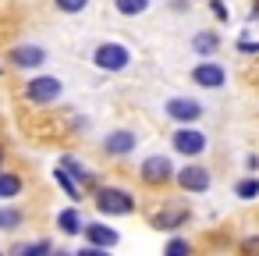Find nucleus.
<instances>
[{
	"label": "nucleus",
	"instance_id": "1",
	"mask_svg": "<svg viewBox=\"0 0 259 256\" xmlns=\"http://www.w3.org/2000/svg\"><path fill=\"white\" fill-rule=\"evenodd\" d=\"M132 61V50L121 47V43H100L96 54H93V64L103 68V71H124Z\"/></svg>",
	"mask_w": 259,
	"mask_h": 256
},
{
	"label": "nucleus",
	"instance_id": "2",
	"mask_svg": "<svg viewBox=\"0 0 259 256\" xmlns=\"http://www.w3.org/2000/svg\"><path fill=\"white\" fill-rule=\"evenodd\" d=\"M96 206L103 213H132L135 210V196L124 192V189H96Z\"/></svg>",
	"mask_w": 259,
	"mask_h": 256
},
{
	"label": "nucleus",
	"instance_id": "3",
	"mask_svg": "<svg viewBox=\"0 0 259 256\" xmlns=\"http://www.w3.org/2000/svg\"><path fill=\"white\" fill-rule=\"evenodd\" d=\"M174 181H178L185 192H206V189H209V171L199 167V164H188V167L174 171Z\"/></svg>",
	"mask_w": 259,
	"mask_h": 256
},
{
	"label": "nucleus",
	"instance_id": "4",
	"mask_svg": "<svg viewBox=\"0 0 259 256\" xmlns=\"http://www.w3.org/2000/svg\"><path fill=\"white\" fill-rule=\"evenodd\" d=\"M25 96H29L32 103H50V100H57V96H61V82H57V79H50V75L32 79V82L25 86Z\"/></svg>",
	"mask_w": 259,
	"mask_h": 256
},
{
	"label": "nucleus",
	"instance_id": "5",
	"mask_svg": "<svg viewBox=\"0 0 259 256\" xmlns=\"http://www.w3.org/2000/svg\"><path fill=\"white\" fill-rule=\"evenodd\" d=\"M188 217H192V210L181 206V203H174V206H163L160 213H153V228H160V231H174V228H181Z\"/></svg>",
	"mask_w": 259,
	"mask_h": 256
},
{
	"label": "nucleus",
	"instance_id": "6",
	"mask_svg": "<svg viewBox=\"0 0 259 256\" xmlns=\"http://www.w3.org/2000/svg\"><path fill=\"white\" fill-rule=\"evenodd\" d=\"M167 118H174V121H199L202 118V107L195 103V100H185V96H174V100H167Z\"/></svg>",
	"mask_w": 259,
	"mask_h": 256
},
{
	"label": "nucleus",
	"instance_id": "7",
	"mask_svg": "<svg viewBox=\"0 0 259 256\" xmlns=\"http://www.w3.org/2000/svg\"><path fill=\"white\" fill-rule=\"evenodd\" d=\"M170 178H174V167H170L167 157H149V160L142 164V181H149V185H163V181H170Z\"/></svg>",
	"mask_w": 259,
	"mask_h": 256
},
{
	"label": "nucleus",
	"instance_id": "8",
	"mask_svg": "<svg viewBox=\"0 0 259 256\" xmlns=\"http://www.w3.org/2000/svg\"><path fill=\"white\" fill-rule=\"evenodd\" d=\"M82 231H85L89 245H96V249H114V245L121 242V235H117L114 228L100 224V221H93V224H82Z\"/></svg>",
	"mask_w": 259,
	"mask_h": 256
},
{
	"label": "nucleus",
	"instance_id": "9",
	"mask_svg": "<svg viewBox=\"0 0 259 256\" xmlns=\"http://www.w3.org/2000/svg\"><path fill=\"white\" fill-rule=\"evenodd\" d=\"M174 150L195 157V153L206 150V135H202V132H192V128H178V135H174Z\"/></svg>",
	"mask_w": 259,
	"mask_h": 256
},
{
	"label": "nucleus",
	"instance_id": "10",
	"mask_svg": "<svg viewBox=\"0 0 259 256\" xmlns=\"http://www.w3.org/2000/svg\"><path fill=\"white\" fill-rule=\"evenodd\" d=\"M47 61V50L43 47H15L11 50V64L15 68H39Z\"/></svg>",
	"mask_w": 259,
	"mask_h": 256
},
{
	"label": "nucleus",
	"instance_id": "11",
	"mask_svg": "<svg viewBox=\"0 0 259 256\" xmlns=\"http://www.w3.org/2000/svg\"><path fill=\"white\" fill-rule=\"evenodd\" d=\"M192 79H195L202 89H220V86H224V68H220V64H199V68L192 71Z\"/></svg>",
	"mask_w": 259,
	"mask_h": 256
},
{
	"label": "nucleus",
	"instance_id": "12",
	"mask_svg": "<svg viewBox=\"0 0 259 256\" xmlns=\"http://www.w3.org/2000/svg\"><path fill=\"white\" fill-rule=\"evenodd\" d=\"M103 150H107L110 157L132 153V150H135V135H132V132H110V135L103 139Z\"/></svg>",
	"mask_w": 259,
	"mask_h": 256
},
{
	"label": "nucleus",
	"instance_id": "13",
	"mask_svg": "<svg viewBox=\"0 0 259 256\" xmlns=\"http://www.w3.org/2000/svg\"><path fill=\"white\" fill-rule=\"evenodd\" d=\"M22 192V178L11 171H0V199H15Z\"/></svg>",
	"mask_w": 259,
	"mask_h": 256
},
{
	"label": "nucleus",
	"instance_id": "14",
	"mask_svg": "<svg viewBox=\"0 0 259 256\" xmlns=\"http://www.w3.org/2000/svg\"><path fill=\"white\" fill-rule=\"evenodd\" d=\"M57 228H61L64 235H78V231H82V217H78V210H61Z\"/></svg>",
	"mask_w": 259,
	"mask_h": 256
},
{
	"label": "nucleus",
	"instance_id": "15",
	"mask_svg": "<svg viewBox=\"0 0 259 256\" xmlns=\"http://www.w3.org/2000/svg\"><path fill=\"white\" fill-rule=\"evenodd\" d=\"M22 210H15V206H0V231H15V228H22Z\"/></svg>",
	"mask_w": 259,
	"mask_h": 256
},
{
	"label": "nucleus",
	"instance_id": "16",
	"mask_svg": "<svg viewBox=\"0 0 259 256\" xmlns=\"http://www.w3.org/2000/svg\"><path fill=\"white\" fill-rule=\"evenodd\" d=\"M15 256H50V242L39 238V242H32V245H18Z\"/></svg>",
	"mask_w": 259,
	"mask_h": 256
},
{
	"label": "nucleus",
	"instance_id": "17",
	"mask_svg": "<svg viewBox=\"0 0 259 256\" xmlns=\"http://www.w3.org/2000/svg\"><path fill=\"white\" fill-rule=\"evenodd\" d=\"M192 47H195V50H199V54H213V50H217V47H220V40H217V36H213V32H199V36H195V43H192Z\"/></svg>",
	"mask_w": 259,
	"mask_h": 256
},
{
	"label": "nucleus",
	"instance_id": "18",
	"mask_svg": "<svg viewBox=\"0 0 259 256\" xmlns=\"http://www.w3.org/2000/svg\"><path fill=\"white\" fill-rule=\"evenodd\" d=\"M149 8V0H117V11L121 15H142Z\"/></svg>",
	"mask_w": 259,
	"mask_h": 256
},
{
	"label": "nucleus",
	"instance_id": "19",
	"mask_svg": "<svg viewBox=\"0 0 259 256\" xmlns=\"http://www.w3.org/2000/svg\"><path fill=\"white\" fill-rule=\"evenodd\" d=\"M54 178H57V185H61V189L68 192V199H82V192H78V185H75V181H71V178H68L64 171H54Z\"/></svg>",
	"mask_w": 259,
	"mask_h": 256
},
{
	"label": "nucleus",
	"instance_id": "20",
	"mask_svg": "<svg viewBox=\"0 0 259 256\" xmlns=\"http://www.w3.org/2000/svg\"><path fill=\"white\" fill-rule=\"evenodd\" d=\"M188 252H192V245H188L185 238H170V242H167V252H163V256H188Z\"/></svg>",
	"mask_w": 259,
	"mask_h": 256
},
{
	"label": "nucleus",
	"instance_id": "21",
	"mask_svg": "<svg viewBox=\"0 0 259 256\" xmlns=\"http://www.w3.org/2000/svg\"><path fill=\"white\" fill-rule=\"evenodd\" d=\"M238 196H241V199H252V196H259V181H255V178H245V181H238Z\"/></svg>",
	"mask_w": 259,
	"mask_h": 256
},
{
	"label": "nucleus",
	"instance_id": "22",
	"mask_svg": "<svg viewBox=\"0 0 259 256\" xmlns=\"http://www.w3.org/2000/svg\"><path fill=\"white\" fill-rule=\"evenodd\" d=\"M241 256H259V235H252V238L241 242Z\"/></svg>",
	"mask_w": 259,
	"mask_h": 256
},
{
	"label": "nucleus",
	"instance_id": "23",
	"mask_svg": "<svg viewBox=\"0 0 259 256\" xmlns=\"http://www.w3.org/2000/svg\"><path fill=\"white\" fill-rule=\"evenodd\" d=\"M57 8H61V11H68V15H75V11H82V8H85V0H57Z\"/></svg>",
	"mask_w": 259,
	"mask_h": 256
},
{
	"label": "nucleus",
	"instance_id": "24",
	"mask_svg": "<svg viewBox=\"0 0 259 256\" xmlns=\"http://www.w3.org/2000/svg\"><path fill=\"white\" fill-rule=\"evenodd\" d=\"M75 256H110L107 249H96V245H85L82 252H75Z\"/></svg>",
	"mask_w": 259,
	"mask_h": 256
},
{
	"label": "nucleus",
	"instance_id": "25",
	"mask_svg": "<svg viewBox=\"0 0 259 256\" xmlns=\"http://www.w3.org/2000/svg\"><path fill=\"white\" fill-rule=\"evenodd\" d=\"M54 256H68V252H54ZM71 256H75V252H71Z\"/></svg>",
	"mask_w": 259,
	"mask_h": 256
},
{
	"label": "nucleus",
	"instance_id": "26",
	"mask_svg": "<svg viewBox=\"0 0 259 256\" xmlns=\"http://www.w3.org/2000/svg\"><path fill=\"white\" fill-rule=\"evenodd\" d=\"M0 160H4V146H0Z\"/></svg>",
	"mask_w": 259,
	"mask_h": 256
},
{
	"label": "nucleus",
	"instance_id": "27",
	"mask_svg": "<svg viewBox=\"0 0 259 256\" xmlns=\"http://www.w3.org/2000/svg\"><path fill=\"white\" fill-rule=\"evenodd\" d=\"M0 256H4V252H0Z\"/></svg>",
	"mask_w": 259,
	"mask_h": 256
}]
</instances>
